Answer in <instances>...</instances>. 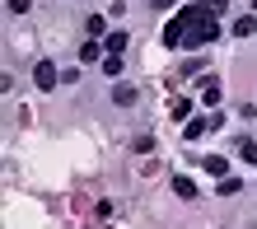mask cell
<instances>
[{
	"instance_id": "obj_5",
	"label": "cell",
	"mask_w": 257,
	"mask_h": 229,
	"mask_svg": "<svg viewBox=\"0 0 257 229\" xmlns=\"http://www.w3.org/2000/svg\"><path fill=\"white\" fill-rule=\"evenodd\" d=\"M201 103H206V108H215V103H220V80H215V75L201 80Z\"/></svg>"
},
{
	"instance_id": "obj_12",
	"label": "cell",
	"mask_w": 257,
	"mask_h": 229,
	"mask_svg": "<svg viewBox=\"0 0 257 229\" xmlns=\"http://www.w3.org/2000/svg\"><path fill=\"white\" fill-rule=\"evenodd\" d=\"M112 103H122V108H126V103H136V84H117V89H112Z\"/></svg>"
},
{
	"instance_id": "obj_11",
	"label": "cell",
	"mask_w": 257,
	"mask_h": 229,
	"mask_svg": "<svg viewBox=\"0 0 257 229\" xmlns=\"http://www.w3.org/2000/svg\"><path fill=\"white\" fill-rule=\"evenodd\" d=\"M234 33H238V38H252V33H257V19H252V14H243V19H234Z\"/></svg>"
},
{
	"instance_id": "obj_15",
	"label": "cell",
	"mask_w": 257,
	"mask_h": 229,
	"mask_svg": "<svg viewBox=\"0 0 257 229\" xmlns=\"http://www.w3.org/2000/svg\"><path fill=\"white\" fill-rule=\"evenodd\" d=\"M196 5H201L206 14H215V19H220V14H224V0H196Z\"/></svg>"
},
{
	"instance_id": "obj_4",
	"label": "cell",
	"mask_w": 257,
	"mask_h": 229,
	"mask_svg": "<svg viewBox=\"0 0 257 229\" xmlns=\"http://www.w3.org/2000/svg\"><path fill=\"white\" fill-rule=\"evenodd\" d=\"M169 112H173V122H192V98H183V94H173V103H169Z\"/></svg>"
},
{
	"instance_id": "obj_9",
	"label": "cell",
	"mask_w": 257,
	"mask_h": 229,
	"mask_svg": "<svg viewBox=\"0 0 257 229\" xmlns=\"http://www.w3.org/2000/svg\"><path fill=\"white\" fill-rule=\"evenodd\" d=\"M98 52H108V47H98V38H89L84 47H80V61H84V66H94V61H98Z\"/></svg>"
},
{
	"instance_id": "obj_3",
	"label": "cell",
	"mask_w": 257,
	"mask_h": 229,
	"mask_svg": "<svg viewBox=\"0 0 257 229\" xmlns=\"http://www.w3.org/2000/svg\"><path fill=\"white\" fill-rule=\"evenodd\" d=\"M33 84L38 89H56V84H61V70H56L52 61H38V66H33Z\"/></svg>"
},
{
	"instance_id": "obj_16",
	"label": "cell",
	"mask_w": 257,
	"mask_h": 229,
	"mask_svg": "<svg viewBox=\"0 0 257 229\" xmlns=\"http://www.w3.org/2000/svg\"><path fill=\"white\" fill-rule=\"evenodd\" d=\"M238 187H243V182H238V178H220V196H234Z\"/></svg>"
},
{
	"instance_id": "obj_7",
	"label": "cell",
	"mask_w": 257,
	"mask_h": 229,
	"mask_svg": "<svg viewBox=\"0 0 257 229\" xmlns=\"http://www.w3.org/2000/svg\"><path fill=\"white\" fill-rule=\"evenodd\" d=\"M173 192L183 196V201H196V182H192V178H183V173H173Z\"/></svg>"
},
{
	"instance_id": "obj_2",
	"label": "cell",
	"mask_w": 257,
	"mask_h": 229,
	"mask_svg": "<svg viewBox=\"0 0 257 229\" xmlns=\"http://www.w3.org/2000/svg\"><path fill=\"white\" fill-rule=\"evenodd\" d=\"M220 122H224V117H220L215 108H210L206 117H192V122H187V127H183V136H187V141H201V136H206V131H215V127H220Z\"/></svg>"
},
{
	"instance_id": "obj_10",
	"label": "cell",
	"mask_w": 257,
	"mask_h": 229,
	"mask_svg": "<svg viewBox=\"0 0 257 229\" xmlns=\"http://www.w3.org/2000/svg\"><path fill=\"white\" fill-rule=\"evenodd\" d=\"M84 28H89V38H98V42L108 38V19H103V14H94V19H89Z\"/></svg>"
},
{
	"instance_id": "obj_13",
	"label": "cell",
	"mask_w": 257,
	"mask_h": 229,
	"mask_svg": "<svg viewBox=\"0 0 257 229\" xmlns=\"http://www.w3.org/2000/svg\"><path fill=\"white\" fill-rule=\"evenodd\" d=\"M122 66H126L122 56H103V75H112V80H117V75H122Z\"/></svg>"
},
{
	"instance_id": "obj_17",
	"label": "cell",
	"mask_w": 257,
	"mask_h": 229,
	"mask_svg": "<svg viewBox=\"0 0 257 229\" xmlns=\"http://www.w3.org/2000/svg\"><path fill=\"white\" fill-rule=\"evenodd\" d=\"M10 10L14 14H28V10H33V0H10Z\"/></svg>"
},
{
	"instance_id": "obj_8",
	"label": "cell",
	"mask_w": 257,
	"mask_h": 229,
	"mask_svg": "<svg viewBox=\"0 0 257 229\" xmlns=\"http://www.w3.org/2000/svg\"><path fill=\"white\" fill-rule=\"evenodd\" d=\"M201 164H206V173H210V178H229V164H224L220 155H206Z\"/></svg>"
},
{
	"instance_id": "obj_1",
	"label": "cell",
	"mask_w": 257,
	"mask_h": 229,
	"mask_svg": "<svg viewBox=\"0 0 257 229\" xmlns=\"http://www.w3.org/2000/svg\"><path fill=\"white\" fill-rule=\"evenodd\" d=\"M220 38V19L215 14H206L201 5H187L183 14H173L169 24H164V47H206V42H215Z\"/></svg>"
},
{
	"instance_id": "obj_14",
	"label": "cell",
	"mask_w": 257,
	"mask_h": 229,
	"mask_svg": "<svg viewBox=\"0 0 257 229\" xmlns=\"http://www.w3.org/2000/svg\"><path fill=\"white\" fill-rule=\"evenodd\" d=\"M238 155H243V164H257V141H243V145H238Z\"/></svg>"
},
{
	"instance_id": "obj_6",
	"label": "cell",
	"mask_w": 257,
	"mask_h": 229,
	"mask_svg": "<svg viewBox=\"0 0 257 229\" xmlns=\"http://www.w3.org/2000/svg\"><path fill=\"white\" fill-rule=\"evenodd\" d=\"M126 42H131L126 33H108V38H103V47H108L103 56H122V52H126Z\"/></svg>"
}]
</instances>
